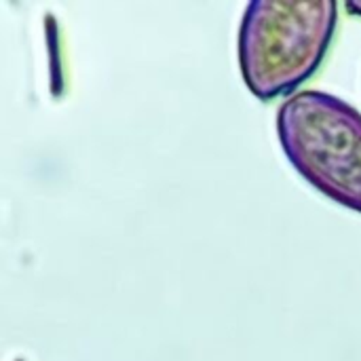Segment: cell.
<instances>
[{"label": "cell", "instance_id": "1", "mask_svg": "<svg viewBox=\"0 0 361 361\" xmlns=\"http://www.w3.org/2000/svg\"><path fill=\"white\" fill-rule=\"evenodd\" d=\"M338 23L332 0H254L239 25V68L245 87L262 102L309 80L322 66Z\"/></svg>", "mask_w": 361, "mask_h": 361}, {"label": "cell", "instance_id": "2", "mask_svg": "<svg viewBox=\"0 0 361 361\" xmlns=\"http://www.w3.org/2000/svg\"><path fill=\"white\" fill-rule=\"evenodd\" d=\"M288 161L319 192L361 214V114L347 102L298 91L277 110Z\"/></svg>", "mask_w": 361, "mask_h": 361}, {"label": "cell", "instance_id": "3", "mask_svg": "<svg viewBox=\"0 0 361 361\" xmlns=\"http://www.w3.org/2000/svg\"><path fill=\"white\" fill-rule=\"evenodd\" d=\"M347 11L355 13V15H361V0H349L347 2Z\"/></svg>", "mask_w": 361, "mask_h": 361}]
</instances>
